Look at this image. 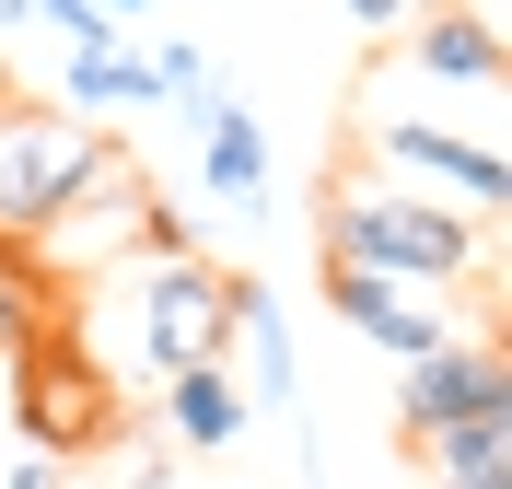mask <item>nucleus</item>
<instances>
[{"label": "nucleus", "instance_id": "nucleus-1", "mask_svg": "<svg viewBox=\"0 0 512 489\" xmlns=\"http://www.w3.org/2000/svg\"><path fill=\"white\" fill-rule=\"evenodd\" d=\"M315 222H326V257H338V268H373V280L454 292L466 268H489V222H466V210H443V198H419V187H384L361 152L326 163Z\"/></svg>", "mask_w": 512, "mask_h": 489}, {"label": "nucleus", "instance_id": "nucleus-2", "mask_svg": "<svg viewBox=\"0 0 512 489\" xmlns=\"http://www.w3.org/2000/svg\"><path fill=\"white\" fill-rule=\"evenodd\" d=\"M117 140L94 129V117H70V105H35V94H0V222L12 233H47L82 210V198L117 175Z\"/></svg>", "mask_w": 512, "mask_h": 489}, {"label": "nucleus", "instance_id": "nucleus-3", "mask_svg": "<svg viewBox=\"0 0 512 489\" xmlns=\"http://www.w3.org/2000/svg\"><path fill=\"white\" fill-rule=\"evenodd\" d=\"M12 408H24V455H47V466L105 455V443L128 431V396L105 385L94 361H82L70 315H59V326H35L24 350H12Z\"/></svg>", "mask_w": 512, "mask_h": 489}, {"label": "nucleus", "instance_id": "nucleus-4", "mask_svg": "<svg viewBox=\"0 0 512 489\" xmlns=\"http://www.w3.org/2000/svg\"><path fill=\"white\" fill-rule=\"evenodd\" d=\"M233 303H245V280L210 257H152L140 268V361L163 373H198V361H233Z\"/></svg>", "mask_w": 512, "mask_h": 489}, {"label": "nucleus", "instance_id": "nucleus-5", "mask_svg": "<svg viewBox=\"0 0 512 489\" xmlns=\"http://www.w3.org/2000/svg\"><path fill=\"white\" fill-rule=\"evenodd\" d=\"M478 408H512V350L478 338V326H454V338H431V350L408 361V385H396V431H408V455H419L431 431L478 420Z\"/></svg>", "mask_w": 512, "mask_h": 489}, {"label": "nucleus", "instance_id": "nucleus-6", "mask_svg": "<svg viewBox=\"0 0 512 489\" xmlns=\"http://www.w3.org/2000/svg\"><path fill=\"white\" fill-rule=\"evenodd\" d=\"M361 163H373L384 187H443L466 222H489L501 210V187H512V163H501V140H454V129H431V117H408V129H373L361 140Z\"/></svg>", "mask_w": 512, "mask_h": 489}, {"label": "nucleus", "instance_id": "nucleus-7", "mask_svg": "<svg viewBox=\"0 0 512 489\" xmlns=\"http://www.w3.org/2000/svg\"><path fill=\"white\" fill-rule=\"evenodd\" d=\"M315 280H326V303H338L361 338H384L396 361H419L431 338H454L443 292H419V280H373V268H338V257H315Z\"/></svg>", "mask_w": 512, "mask_h": 489}, {"label": "nucleus", "instance_id": "nucleus-8", "mask_svg": "<svg viewBox=\"0 0 512 489\" xmlns=\"http://www.w3.org/2000/svg\"><path fill=\"white\" fill-rule=\"evenodd\" d=\"M419 82H454V94H501V24H478L466 0H431V12H408V59Z\"/></svg>", "mask_w": 512, "mask_h": 489}, {"label": "nucleus", "instance_id": "nucleus-9", "mask_svg": "<svg viewBox=\"0 0 512 489\" xmlns=\"http://www.w3.org/2000/svg\"><path fill=\"white\" fill-rule=\"evenodd\" d=\"M163 431H175L187 455L233 443V431H245V385H233V361H198V373H163Z\"/></svg>", "mask_w": 512, "mask_h": 489}, {"label": "nucleus", "instance_id": "nucleus-10", "mask_svg": "<svg viewBox=\"0 0 512 489\" xmlns=\"http://www.w3.org/2000/svg\"><path fill=\"white\" fill-rule=\"evenodd\" d=\"M198 175H210V198H256L268 187V129H256L245 105H210L198 117Z\"/></svg>", "mask_w": 512, "mask_h": 489}, {"label": "nucleus", "instance_id": "nucleus-11", "mask_svg": "<svg viewBox=\"0 0 512 489\" xmlns=\"http://www.w3.org/2000/svg\"><path fill=\"white\" fill-rule=\"evenodd\" d=\"M59 94L82 105V117H105V105H163V59H117V47H82V59H59Z\"/></svg>", "mask_w": 512, "mask_h": 489}, {"label": "nucleus", "instance_id": "nucleus-12", "mask_svg": "<svg viewBox=\"0 0 512 489\" xmlns=\"http://www.w3.org/2000/svg\"><path fill=\"white\" fill-rule=\"evenodd\" d=\"M501 455H512V408H478V420H454V431L419 443L431 478H501Z\"/></svg>", "mask_w": 512, "mask_h": 489}, {"label": "nucleus", "instance_id": "nucleus-13", "mask_svg": "<svg viewBox=\"0 0 512 489\" xmlns=\"http://www.w3.org/2000/svg\"><path fill=\"white\" fill-rule=\"evenodd\" d=\"M233 338H245V361H256V396H291V338H280V315H268L256 280H245V303H233Z\"/></svg>", "mask_w": 512, "mask_h": 489}, {"label": "nucleus", "instance_id": "nucleus-14", "mask_svg": "<svg viewBox=\"0 0 512 489\" xmlns=\"http://www.w3.org/2000/svg\"><path fill=\"white\" fill-rule=\"evenodd\" d=\"M12 280H59V257H47L35 233H12V222H0V292H12Z\"/></svg>", "mask_w": 512, "mask_h": 489}, {"label": "nucleus", "instance_id": "nucleus-15", "mask_svg": "<svg viewBox=\"0 0 512 489\" xmlns=\"http://www.w3.org/2000/svg\"><path fill=\"white\" fill-rule=\"evenodd\" d=\"M24 12H47L70 47H105V12H94V0H24Z\"/></svg>", "mask_w": 512, "mask_h": 489}, {"label": "nucleus", "instance_id": "nucleus-16", "mask_svg": "<svg viewBox=\"0 0 512 489\" xmlns=\"http://www.w3.org/2000/svg\"><path fill=\"white\" fill-rule=\"evenodd\" d=\"M338 12H350V24H373V35H396V24L419 12V0H338Z\"/></svg>", "mask_w": 512, "mask_h": 489}, {"label": "nucleus", "instance_id": "nucleus-17", "mask_svg": "<svg viewBox=\"0 0 512 489\" xmlns=\"http://www.w3.org/2000/svg\"><path fill=\"white\" fill-rule=\"evenodd\" d=\"M12 489H59V466H47V455H24V466H12Z\"/></svg>", "mask_w": 512, "mask_h": 489}, {"label": "nucleus", "instance_id": "nucleus-18", "mask_svg": "<svg viewBox=\"0 0 512 489\" xmlns=\"http://www.w3.org/2000/svg\"><path fill=\"white\" fill-rule=\"evenodd\" d=\"M94 12H105V24H117V12H152V0H94Z\"/></svg>", "mask_w": 512, "mask_h": 489}, {"label": "nucleus", "instance_id": "nucleus-19", "mask_svg": "<svg viewBox=\"0 0 512 489\" xmlns=\"http://www.w3.org/2000/svg\"><path fill=\"white\" fill-rule=\"evenodd\" d=\"M431 489H501V478H431Z\"/></svg>", "mask_w": 512, "mask_h": 489}]
</instances>
